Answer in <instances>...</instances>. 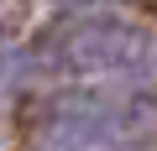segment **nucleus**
Instances as JSON below:
<instances>
[{
	"instance_id": "nucleus-3",
	"label": "nucleus",
	"mask_w": 157,
	"mask_h": 151,
	"mask_svg": "<svg viewBox=\"0 0 157 151\" xmlns=\"http://www.w3.org/2000/svg\"><path fill=\"white\" fill-rule=\"evenodd\" d=\"M58 5H100V0H58Z\"/></svg>"
},
{
	"instance_id": "nucleus-2",
	"label": "nucleus",
	"mask_w": 157,
	"mask_h": 151,
	"mask_svg": "<svg viewBox=\"0 0 157 151\" xmlns=\"http://www.w3.org/2000/svg\"><path fill=\"white\" fill-rule=\"evenodd\" d=\"M32 151H157V99L147 89H73L32 120Z\"/></svg>"
},
{
	"instance_id": "nucleus-1",
	"label": "nucleus",
	"mask_w": 157,
	"mask_h": 151,
	"mask_svg": "<svg viewBox=\"0 0 157 151\" xmlns=\"http://www.w3.org/2000/svg\"><path fill=\"white\" fill-rule=\"evenodd\" d=\"M42 63L94 89H152L157 84V26L136 16L84 11L47 31Z\"/></svg>"
}]
</instances>
